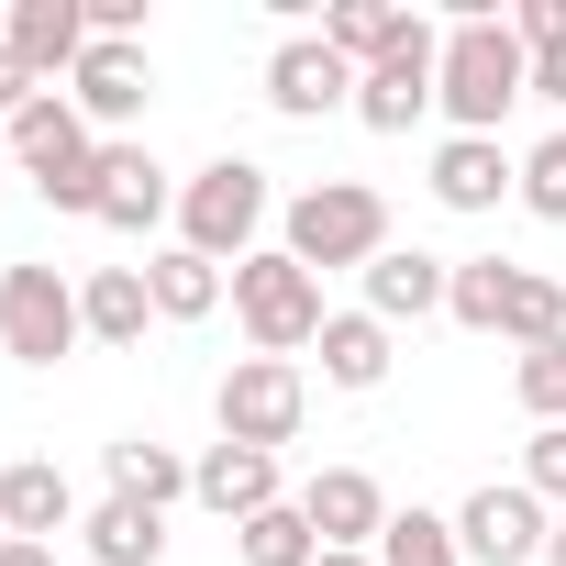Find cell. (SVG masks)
Segmentation results:
<instances>
[{
    "mask_svg": "<svg viewBox=\"0 0 566 566\" xmlns=\"http://www.w3.org/2000/svg\"><path fill=\"white\" fill-rule=\"evenodd\" d=\"M0 566H56V544H0Z\"/></svg>",
    "mask_w": 566,
    "mask_h": 566,
    "instance_id": "35",
    "label": "cell"
},
{
    "mask_svg": "<svg viewBox=\"0 0 566 566\" xmlns=\"http://www.w3.org/2000/svg\"><path fill=\"white\" fill-rule=\"evenodd\" d=\"M378 566H467V544H455V511H389V533H378Z\"/></svg>",
    "mask_w": 566,
    "mask_h": 566,
    "instance_id": "27",
    "label": "cell"
},
{
    "mask_svg": "<svg viewBox=\"0 0 566 566\" xmlns=\"http://www.w3.org/2000/svg\"><path fill=\"white\" fill-rule=\"evenodd\" d=\"M511 255H455V290H444V312L467 323V334H500V312H511Z\"/></svg>",
    "mask_w": 566,
    "mask_h": 566,
    "instance_id": "26",
    "label": "cell"
},
{
    "mask_svg": "<svg viewBox=\"0 0 566 566\" xmlns=\"http://www.w3.org/2000/svg\"><path fill=\"white\" fill-rule=\"evenodd\" d=\"M323 566H378V555H323Z\"/></svg>",
    "mask_w": 566,
    "mask_h": 566,
    "instance_id": "37",
    "label": "cell"
},
{
    "mask_svg": "<svg viewBox=\"0 0 566 566\" xmlns=\"http://www.w3.org/2000/svg\"><path fill=\"white\" fill-rule=\"evenodd\" d=\"M233 555H244V566H323V533H312L301 500H277V511H255V522L233 533Z\"/></svg>",
    "mask_w": 566,
    "mask_h": 566,
    "instance_id": "25",
    "label": "cell"
},
{
    "mask_svg": "<svg viewBox=\"0 0 566 566\" xmlns=\"http://www.w3.org/2000/svg\"><path fill=\"white\" fill-rule=\"evenodd\" d=\"M389 378V323L378 312H334L323 323V389H378Z\"/></svg>",
    "mask_w": 566,
    "mask_h": 566,
    "instance_id": "24",
    "label": "cell"
},
{
    "mask_svg": "<svg viewBox=\"0 0 566 566\" xmlns=\"http://www.w3.org/2000/svg\"><path fill=\"white\" fill-rule=\"evenodd\" d=\"M433 78H444V34H433V23H411V34L356 78V123H367V134H411V123L433 112Z\"/></svg>",
    "mask_w": 566,
    "mask_h": 566,
    "instance_id": "8",
    "label": "cell"
},
{
    "mask_svg": "<svg viewBox=\"0 0 566 566\" xmlns=\"http://www.w3.org/2000/svg\"><path fill=\"white\" fill-rule=\"evenodd\" d=\"M555 134H566V123H555Z\"/></svg>",
    "mask_w": 566,
    "mask_h": 566,
    "instance_id": "40",
    "label": "cell"
},
{
    "mask_svg": "<svg viewBox=\"0 0 566 566\" xmlns=\"http://www.w3.org/2000/svg\"><path fill=\"white\" fill-rule=\"evenodd\" d=\"M189 500L244 533L255 511H277L290 489H277V455H255V444H200V455H189Z\"/></svg>",
    "mask_w": 566,
    "mask_h": 566,
    "instance_id": "11",
    "label": "cell"
},
{
    "mask_svg": "<svg viewBox=\"0 0 566 566\" xmlns=\"http://www.w3.org/2000/svg\"><path fill=\"white\" fill-rule=\"evenodd\" d=\"M0 522H12V544H56V533H78V489H67V467H56V455H12V467H0Z\"/></svg>",
    "mask_w": 566,
    "mask_h": 566,
    "instance_id": "16",
    "label": "cell"
},
{
    "mask_svg": "<svg viewBox=\"0 0 566 566\" xmlns=\"http://www.w3.org/2000/svg\"><path fill=\"white\" fill-rule=\"evenodd\" d=\"M533 101H555V112H566V45H544V56H533Z\"/></svg>",
    "mask_w": 566,
    "mask_h": 566,
    "instance_id": "34",
    "label": "cell"
},
{
    "mask_svg": "<svg viewBox=\"0 0 566 566\" xmlns=\"http://www.w3.org/2000/svg\"><path fill=\"white\" fill-rule=\"evenodd\" d=\"M233 323H244V345L255 356H301V345H323V277L301 266V255H277V244H255L244 266H233Z\"/></svg>",
    "mask_w": 566,
    "mask_h": 566,
    "instance_id": "4",
    "label": "cell"
},
{
    "mask_svg": "<svg viewBox=\"0 0 566 566\" xmlns=\"http://www.w3.org/2000/svg\"><path fill=\"white\" fill-rule=\"evenodd\" d=\"M277 255H301L312 277H323V266H356V277H367V266L389 255V200H378L367 178H312L290 211H277Z\"/></svg>",
    "mask_w": 566,
    "mask_h": 566,
    "instance_id": "2",
    "label": "cell"
},
{
    "mask_svg": "<svg viewBox=\"0 0 566 566\" xmlns=\"http://www.w3.org/2000/svg\"><path fill=\"white\" fill-rule=\"evenodd\" d=\"M0 145H12V167L45 189V211H78V222L101 211V145H90V123H78V101H67V90H45L12 134H0Z\"/></svg>",
    "mask_w": 566,
    "mask_h": 566,
    "instance_id": "5",
    "label": "cell"
},
{
    "mask_svg": "<svg viewBox=\"0 0 566 566\" xmlns=\"http://www.w3.org/2000/svg\"><path fill=\"white\" fill-rule=\"evenodd\" d=\"M266 167L255 156H211V167H189L178 178V244L189 255H211V266H244L255 255V233H266Z\"/></svg>",
    "mask_w": 566,
    "mask_h": 566,
    "instance_id": "3",
    "label": "cell"
},
{
    "mask_svg": "<svg viewBox=\"0 0 566 566\" xmlns=\"http://www.w3.org/2000/svg\"><path fill=\"white\" fill-rule=\"evenodd\" d=\"M533 222H566V134H544L533 156H522V189H511Z\"/></svg>",
    "mask_w": 566,
    "mask_h": 566,
    "instance_id": "30",
    "label": "cell"
},
{
    "mask_svg": "<svg viewBox=\"0 0 566 566\" xmlns=\"http://www.w3.org/2000/svg\"><path fill=\"white\" fill-rule=\"evenodd\" d=\"M301 511H312L323 555H378V533H389V489H378L367 467H323V478L301 489Z\"/></svg>",
    "mask_w": 566,
    "mask_h": 566,
    "instance_id": "13",
    "label": "cell"
},
{
    "mask_svg": "<svg viewBox=\"0 0 566 566\" xmlns=\"http://www.w3.org/2000/svg\"><path fill=\"white\" fill-rule=\"evenodd\" d=\"M211 422H222V444H255V455L301 444V422H312V378H301V356H233L222 389H211Z\"/></svg>",
    "mask_w": 566,
    "mask_h": 566,
    "instance_id": "6",
    "label": "cell"
},
{
    "mask_svg": "<svg viewBox=\"0 0 566 566\" xmlns=\"http://www.w3.org/2000/svg\"><path fill=\"white\" fill-rule=\"evenodd\" d=\"M0 544H12V522H0Z\"/></svg>",
    "mask_w": 566,
    "mask_h": 566,
    "instance_id": "38",
    "label": "cell"
},
{
    "mask_svg": "<svg viewBox=\"0 0 566 566\" xmlns=\"http://www.w3.org/2000/svg\"><path fill=\"white\" fill-rule=\"evenodd\" d=\"M78 544H90V566H156V555H167V511L101 500V511H78Z\"/></svg>",
    "mask_w": 566,
    "mask_h": 566,
    "instance_id": "22",
    "label": "cell"
},
{
    "mask_svg": "<svg viewBox=\"0 0 566 566\" xmlns=\"http://www.w3.org/2000/svg\"><path fill=\"white\" fill-rule=\"evenodd\" d=\"M34 101H45V78H34V67H23L12 45H0V134H12V123H23Z\"/></svg>",
    "mask_w": 566,
    "mask_h": 566,
    "instance_id": "32",
    "label": "cell"
},
{
    "mask_svg": "<svg viewBox=\"0 0 566 566\" xmlns=\"http://www.w3.org/2000/svg\"><path fill=\"white\" fill-rule=\"evenodd\" d=\"M266 112L277 123H323V112H356V67L323 45V34H290L266 56Z\"/></svg>",
    "mask_w": 566,
    "mask_h": 566,
    "instance_id": "10",
    "label": "cell"
},
{
    "mask_svg": "<svg viewBox=\"0 0 566 566\" xmlns=\"http://www.w3.org/2000/svg\"><path fill=\"white\" fill-rule=\"evenodd\" d=\"M167 211H178V178H167L145 145H101V211H90V222H101V233H156Z\"/></svg>",
    "mask_w": 566,
    "mask_h": 566,
    "instance_id": "15",
    "label": "cell"
},
{
    "mask_svg": "<svg viewBox=\"0 0 566 566\" xmlns=\"http://www.w3.org/2000/svg\"><path fill=\"white\" fill-rule=\"evenodd\" d=\"M90 345V323H78V277H56V266H0V356L12 367H67Z\"/></svg>",
    "mask_w": 566,
    "mask_h": 566,
    "instance_id": "7",
    "label": "cell"
},
{
    "mask_svg": "<svg viewBox=\"0 0 566 566\" xmlns=\"http://www.w3.org/2000/svg\"><path fill=\"white\" fill-rule=\"evenodd\" d=\"M0 156H12V145H0Z\"/></svg>",
    "mask_w": 566,
    "mask_h": 566,
    "instance_id": "39",
    "label": "cell"
},
{
    "mask_svg": "<svg viewBox=\"0 0 566 566\" xmlns=\"http://www.w3.org/2000/svg\"><path fill=\"white\" fill-rule=\"evenodd\" d=\"M511 400H522L533 422H566V334H555V345H533V356L511 367Z\"/></svg>",
    "mask_w": 566,
    "mask_h": 566,
    "instance_id": "29",
    "label": "cell"
},
{
    "mask_svg": "<svg viewBox=\"0 0 566 566\" xmlns=\"http://www.w3.org/2000/svg\"><path fill=\"white\" fill-rule=\"evenodd\" d=\"M500 334H511L522 356H533V345H555V334H566V277L522 266V277H511V312H500Z\"/></svg>",
    "mask_w": 566,
    "mask_h": 566,
    "instance_id": "28",
    "label": "cell"
},
{
    "mask_svg": "<svg viewBox=\"0 0 566 566\" xmlns=\"http://www.w3.org/2000/svg\"><path fill=\"white\" fill-rule=\"evenodd\" d=\"M511 101H533V56L511 34V12H489V0H467V12L444 23V78H433V112L455 134H500Z\"/></svg>",
    "mask_w": 566,
    "mask_h": 566,
    "instance_id": "1",
    "label": "cell"
},
{
    "mask_svg": "<svg viewBox=\"0 0 566 566\" xmlns=\"http://www.w3.org/2000/svg\"><path fill=\"white\" fill-rule=\"evenodd\" d=\"M511 34H522V56L566 45V0H522V12H511Z\"/></svg>",
    "mask_w": 566,
    "mask_h": 566,
    "instance_id": "33",
    "label": "cell"
},
{
    "mask_svg": "<svg viewBox=\"0 0 566 566\" xmlns=\"http://www.w3.org/2000/svg\"><path fill=\"white\" fill-rule=\"evenodd\" d=\"M78 323H90V345H145V323H156L145 266H90L78 277Z\"/></svg>",
    "mask_w": 566,
    "mask_h": 566,
    "instance_id": "20",
    "label": "cell"
},
{
    "mask_svg": "<svg viewBox=\"0 0 566 566\" xmlns=\"http://www.w3.org/2000/svg\"><path fill=\"white\" fill-rule=\"evenodd\" d=\"M544 566H566V511H555V533H544Z\"/></svg>",
    "mask_w": 566,
    "mask_h": 566,
    "instance_id": "36",
    "label": "cell"
},
{
    "mask_svg": "<svg viewBox=\"0 0 566 566\" xmlns=\"http://www.w3.org/2000/svg\"><path fill=\"white\" fill-rule=\"evenodd\" d=\"M444 290H455V255H422V244H389L378 266H367V312L400 334V323H422V312H444Z\"/></svg>",
    "mask_w": 566,
    "mask_h": 566,
    "instance_id": "18",
    "label": "cell"
},
{
    "mask_svg": "<svg viewBox=\"0 0 566 566\" xmlns=\"http://www.w3.org/2000/svg\"><path fill=\"white\" fill-rule=\"evenodd\" d=\"M411 23H422V12H400V0H334V12H323V45H334V56L367 78V67H378V56H389Z\"/></svg>",
    "mask_w": 566,
    "mask_h": 566,
    "instance_id": "23",
    "label": "cell"
},
{
    "mask_svg": "<svg viewBox=\"0 0 566 566\" xmlns=\"http://www.w3.org/2000/svg\"><path fill=\"white\" fill-rule=\"evenodd\" d=\"M145 290H156V323H211V312L233 301V277H222L211 255H189V244H156V255H145Z\"/></svg>",
    "mask_w": 566,
    "mask_h": 566,
    "instance_id": "19",
    "label": "cell"
},
{
    "mask_svg": "<svg viewBox=\"0 0 566 566\" xmlns=\"http://www.w3.org/2000/svg\"><path fill=\"white\" fill-rule=\"evenodd\" d=\"M511 189H522V167L500 156V134H444L433 145V200L444 211H500Z\"/></svg>",
    "mask_w": 566,
    "mask_h": 566,
    "instance_id": "17",
    "label": "cell"
},
{
    "mask_svg": "<svg viewBox=\"0 0 566 566\" xmlns=\"http://www.w3.org/2000/svg\"><path fill=\"white\" fill-rule=\"evenodd\" d=\"M101 467H112V500H145V511L189 500V455H178V444H156V433H123V444H101Z\"/></svg>",
    "mask_w": 566,
    "mask_h": 566,
    "instance_id": "21",
    "label": "cell"
},
{
    "mask_svg": "<svg viewBox=\"0 0 566 566\" xmlns=\"http://www.w3.org/2000/svg\"><path fill=\"white\" fill-rule=\"evenodd\" d=\"M522 489H533L544 511H566V422H533V444H522Z\"/></svg>",
    "mask_w": 566,
    "mask_h": 566,
    "instance_id": "31",
    "label": "cell"
},
{
    "mask_svg": "<svg viewBox=\"0 0 566 566\" xmlns=\"http://www.w3.org/2000/svg\"><path fill=\"white\" fill-rule=\"evenodd\" d=\"M0 45L56 90V78L90 56V0H12V12H0Z\"/></svg>",
    "mask_w": 566,
    "mask_h": 566,
    "instance_id": "14",
    "label": "cell"
},
{
    "mask_svg": "<svg viewBox=\"0 0 566 566\" xmlns=\"http://www.w3.org/2000/svg\"><path fill=\"white\" fill-rule=\"evenodd\" d=\"M67 101H78V123H90V134H123V123L156 101V67H145V45H101V34H90V56L67 67Z\"/></svg>",
    "mask_w": 566,
    "mask_h": 566,
    "instance_id": "12",
    "label": "cell"
},
{
    "mask_svg": "<svg viewBox=\"0 0 566 566\" xmlns=\"http://www.w3.org/2000/svg\"><path fill=\"white\" fill-rule=\"evenodd\" d=\"M544 533H555V511H544L522 478H489V489H467V511H455V544H467L478 566H544Z\"/></svg>",
    "mask_w": 566,
    "mask_h": 566,
    "instance_id": "9",
    "label": "cell"
}]
</instances>
